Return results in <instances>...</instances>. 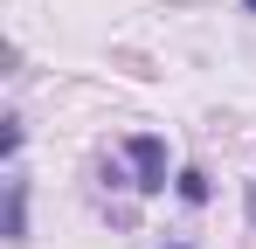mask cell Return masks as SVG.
<instances>
[{"mask_svg": "<svg viewBox=\"0 0 256 249\" xmlns=\"http://www.w3.org/2000/svg\"><path fill=\"white\" fill-rule=\"evenodd\" d=\"M242 7H250V14H256V0H242Z\"/></svg>", "mask_w": 256, "mask_h": 249, "instance_id": "5", "label": "cell"}, {"mask_svg": "<svg viewBox=\"0 0 256 249\" xmlns=\"http://www.w3.org/2000/svg\"><path fill=\"white\" fill-rule=\"evenodd\" d=\"M7 236L28 242V180H21V173H14V187H7Z\"/></svg>", "mask_w": 256, "mask_h": 249, "instance_id": "2", "label": "cell"}, {"mask_svg": "<svg viewBox=\"0 0 256 249\" xmlns=\"http://www.w3.org/2000/svg\"><path fill=\"white\" fill-rule=\"evenodd\" d=\"M180 201H208V180L201 173H180Z\"/></svg>", "mask_w": 256, "mask_h": 249, "instance_id": "3", "label": "cell"}, {"mask_svg": "<svg viewBox=\"0 0 256 249\" xmlns=\"http://www.w3.org/2000/svg\"><path fill=\"white\" fill-rule=\"evenodd\" d=\"M125 160L138 166V194H160L166 187V138L138 132V138H125Z\"/></svg>", "mask_w": 256, "mask_h": 249, "instance_id": "1", "label": "cell"}, {"mask_svg": "<svg viewBox=\"0 0 256 249\" xmlns=\"http://www.w3.org/2000/svg\"><path fill=\"white\" fill-rule=\"evenodd\" d=\"M166 249H194V242H166Z\"/></svg>", "mask_w": 256, "mask_h": 249, "instance_id": "4", "label": "cell"}]
</instances>
